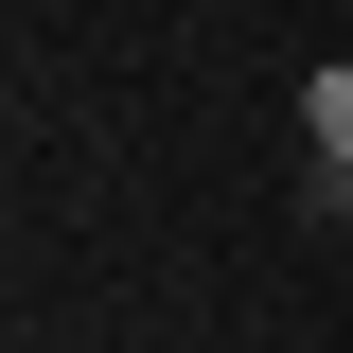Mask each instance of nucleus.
I'll use <instances>...</instances> for the list:
<instances>
[{
	"label": "nucleus",
	"instance_id": "obj_1",
	"mask_svg": "<svg viewBox=\"0 0 353 353\" xmlns=\"http://www.w3.org/2000/svg\"><path fill=\"white\" fill-rule=\"evenodd\" d=\"M301 141H318V159L353 176V71H318V88H301Z\"/></svg>",
	"mask_w": 353,
	"mask_h": 353
},
{
	"label": "nucleus",
	"instance_id": "obj_2",
	"mask_svg": "<svg viewBox=\"0 0 353 353\" xmlns=\"http://www.w3.org/2000/svg\"><path fill=\"white\" fill-rule=\"evenodd\" d=\"M318 194H353V176H318Z\"/></svg>",
	"mask_w": 353,
	"mask_h": 353
}]
</instances>
